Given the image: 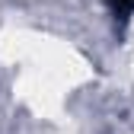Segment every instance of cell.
<instances>
[{"mask_svg": "<svg viewBox=\"0 0 134 134\" xmlns=\"http://www.w3.org/2000/svg\"><path fill=\"white\" fill-rule=\"evenodd\" d=\"M109 7H112V16H115L121 26L134 16V0H109Z\"/></svg>", "mask_w": 134, "mask_h": 134, "instance_id": "cell-1", "label": "cell"}]
</instances>
